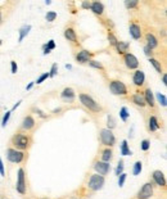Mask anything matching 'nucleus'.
Listing matches in <instances>:
<instances>
[{
    "instance_id": "09e8293b",
    "label": "nucleus",
    "mask_w": 167,
    "mask_h": 199,
    "mask_svg": "<svg viewBox=\"0 0 167 199\" xmlns=\"http://www.w3.org/2000/svg\"><path fill=\"white\" fill-rule=\"evenodd\" d=\"M162 83L164 85V86L167 85V77H166V73H164V72L162 73Z\"/></svg>"
},
{
    "instance_id": "9b49d317",
    "label": "nucleus",
    "mask_w": 167,
    "mask_h": 199,
    "mask_svg": "<svg viewBox=\"0 0 167 199\" xmlns=\"http://www.w3.org/2000/svg\"><path fill=\"white\" fill-rule=\"evenodd\" d=\"M123 62L129 69H136L139 67V59L132 53H125L123 54Z\"/></svg>"
},
{
    "instance_id": "864d4df0",
    "label": "nucleus",
    "mask_w": 167,
    "mask_h": 199,
    "mask_svg": "<svg viewBox=\"0 0 167 199\" xmlns=\"http://www.w3.org/2000/svg\"><path fill=\"white\" fill-rule=\"evenodd\" d=\"M66 68H68V69H71V68H72V66H71V64H66Z\"/></svg>"
},
{
    "instance_id": "0eeeda50",
    "label": "nucleus",
    "mask_w": 167,
    "mask_h": 199,
    "mask_svg": "<svg viewBox=\"0 0 167 199\" xmlns=\"http://www.w3.org/2000/svg\"><path fill=\"white\" fill-rule=\"evenodd\" d=\"M26 153L24 152H21V150H17L14 148H8L7 149V158L9 162L12 163H22L24 159H26Z\"/></svg>"
},
{
    "instance_id": "f704fd0d",
    "label": "nucleus",
    "mask_w": 167,
    "mask_h": 199,
    "mask_svg": "<svg viewBox=\"0 0 167 199\" xmlns=\"http://www.w3.org/2000/svg\"><path fill=\"white\" fill-rule=\"evenodd\" d=\"M57 17H58V14L55 13V12H48V13L45 14V19H46L48 22H54L55 19H57Z\"/></svg>"
},
{
    "instance_id": "58836bf2",
    "label": "nucleus",
    "mask_w": 167,
    "mask_h": 199,
    "mask_svg": "<svg viewBox=\"0 0 167 199\" xmlns=\"http://www.w3.org/2000/svg\"><path fill=\"white\" fill-rule=\"evenodd\" d=\"M50 76H49V72H45V73H43V75H41L36 81H35V83H37V85H40V83H43L45 80H48Z\"/></svg>"
},
{
    "instance_id": "5701e85b",
    "label": "nucleus",
    "mask_w": 167,
    "mask_h": 199,
    "mask_svg": "<svg viewBox=\"0 0 167 199\" xmlns=\"http://www.w3.org/2000/svg\"><path fill=\"white\" fill-rule=\"evenodd\" d=\"M100 161L103 162H107V163H110V161L113 159V150L110 148H105L102 150V154H100Z\"/></svg>"
},
{
    "instance_id": "6ab92c4d",
    "label": "nucleus",
    "mask_w": 167,
    "mask_h": 199,
    "mask_svg": "<svg viewBox=\"0 0 167 199\" xmlns=\"http://www.w3.org/2000/svg\"><path fill=\"white\" fill-rule=\"evenodd\" d=\"M131 102H132L136 107H140V108H144V107L147 105V104H145V100H144L143 94H142V93H139V91H136V93L132 94V96H131Z\"/></svg>"
},
{
    "instance_id": "473e14b6",
    "label": "nucleus",
    "mask_w": 167,
    "mask_h": 199,
    "mask_svg": "<svg viewBox=\"0 0 167 199\" xmlns=\"http://www.w3.org/2000/svg\"><path fill=\"white\" fill-rule=\"evenodd\" d=\"M116 126H117V123H116V120L113 118V116H110V115H109V116H108V118H107V129L112 131Z\"/></svg>"
},
{
    "instance_id": "f8f14e48",
    "label": "nucleus",
    "mask_w": 167,
    "mask_h": 199,
    "mask_svg": "<svg viewBox=\"0 0 167 199\" xmlns=\"http://www.w3.org/2000/svg\"><path fill=\"white\" fill-rule=\"evenodd\" d=\"M152 179H153V182H154L157 186L166 188V177L161 169H154L152 174Z\"/></svg>"
},
{
    "instance_id": "c9c22d12",
    "label": "nucleus",
    "mask_w": 167,
    "mask_h": 199,
    "mask_svg": "<svg viewBox=\"0 0 167 199\" xmlns=\"http://www.w3.org/2000/svg\"><path fill=\"white\" fill-rule=\"evenodd\" d=\"M140 149H142L143 152H148V150L150 149V140L144 139L142 143H140Z\"/></svg>"
},
{
    "instance_id": "a878e982",
    "label": "nucleus",
    "mask_w": 167,
    "mask_h": 199,
    "mask_svg": "<svg viewBox=\"0 0 167 199\" xmlns=\"http://www.w3.org/2000/svg\"><path fill=\"white\" fill-rule=\"evenodd\" d=\"M120 150H121L122 155H131L132 154V152L130 150V147L127 144V140H122V143L120 145Z\"/></svg>"
},
{
    "instance_id": "9d476101",
    "label": "nucleus",
    "mask_w": 167,
    "mask_h": 199,
    "mask_svg": "<svg viewBox=\"0 0 167 199\" xmlns=\"http://www.w3.org/2000/svg\"><path fill=\"white\" fill-rule=\"evenodd\" d=\"M93 56H94V53H91L86 49H81V50L77 51L75 58L80 64H85V63H89V61L93 59Z\"/></svg>"
},
{
    "instance_id": "c756f323",
    "label": "nucleus",
    "mask_w": 167,
    "mask_h": 199,
    "mask_svg": "<svg viewBox=\"0 0 167 199\" xmlns=\"http://www.w3.org/2000/svg\"><path fill=\"white\" fill-rule=\"evenodd\" d=\"M154 99L158 102V104H159V105H162V107H166V105H167V98H166V95H164V94H162V93H157V94H156V96H154Z\"/></svg>"
},
{
    "instance_id": "72a5a7b5",
    "label": "nucleus",
    "mask_w": 167,
    "mask_h": 199,
    "mask_svg": "<svg viewBox=\"0 0 167 199\" xmlns=\"http://www.w3.org/2000/svg\"><path fill=\"white\" fill-rule=\"evenodd\" d=\"M139 5L137 0H125V8L126 9H135Z\"/></svg>"
},
{
    "instance_id": "4d7b16f0",
    "label": "nucleus",
    "mask_w": 167,
    "mask_h": 199,
    "mask_svg": "<svg viewBox=\"0 0 167 199\" xmlns=\"http://www.w3.org/2000/svg\"><path fill=\"white\" fill-rule=\"evenodd\" d=\"M2 44H3V40H0V46H2Z\"/></svg>"
},
{
    "instance_id": "6e6552de",
    "label": "nucleus",
    "mask_w": 167,
    "mask_h": 199,
    "mask_svg": "<svg viewBox=\"0 0 167 199\" xmlns=\"http://www.w3.org/2000/svg\"><path fill=\"white\" fill-rule=\"evenodd\" d=\"M154 194L153 189V182H145L144 185L139 189V191L135 195V199H150Z\"/></svg>"
},
{
    "instance_id": "20e7f679",
    "label": "nucleus",
    "mask_w": 167,
    "mask_h": 199,
    "mask_svg": "<svg viewBox=\"0 0 167 199\" xmlns=\"http://www.w3.org/2000/svg\"><path fill=\"white\" fill-rule=\"evenodd\" d=\"M99 137H100V143L102 145L107 148H112L116 145V136L113 131H110L108 129H102L99 131Z\"/></svg>"
},
{
    "instance_id": "bb28decb",
    "label": "nucleus",
    "mask_w": 167,
    "mask_h": 199,
    "mask_svg": "<svg viewBox=\"0 0 167 199\" xmlns=\"http://www.w3.org/2000/svg\"><path fill=\"white\" fill-rule=\"evenodd\" d=\"M149 63L153 66V68H154L157 72L159 73V75H162L163 73V69H162V64H161V62L159 61H157L156 58H149Z\"/></svg>"
},
{
    "instance_id": "603ef678",
    "label": "nucleus",
    "mask_w": 167,
    "mask_h": 199,
    "mask_svg": "<svg viewBox=\"0 0 167 199\" xmlns=\"http://www.w3.org/2000/svg\"><path fill=\"white\" fill-rule=\"evenodd\" d=\"M3 23V13H2V10H0V24Z\"/></svg>"
},
{
    "instance_id": "ea45409f",
    "label": "nucleus",
    "mask_w": 167,
    "mask_h": 199,
    "mask_svg": "<svg viewBox=\"0 0 167 199\" xmlns=\"http://www.w3.org/2000/svg\"><path fill=\"white\" fill-rule=\"evenodd\" d=\"M57 73H58V64H57V63H54V64L51 66L50 71H49V76H50V77H54Z\"/></svg>"
},
{
    "instance_id": "f3484780",
    "label": "nucleus",
    "mask_w": 167,
    "mask_h": 199,
    "mask_svg": "<svg viewBox=\"0 0 167 199\" xmlns=\"http://www.w3.org/2000/svg\"><path fill=\"white\" fill-rule=\"evenodd\" d=\"M143 96H144V100H145V104H147V105H149L150 108H154V107H156L154 94H153V91H152L150 88H147V89H145Z\"/></svg>"
},
{
    "instance_id": "f03ea898",
    "label": "nucleus",
    "mask_w": 167,
    "mask_h": 199,
    "mask_svg": "<svg viewBox=\"0 0 167 199\" xmlns=\"http://www.w3.org/2000/svg\"><path fill=\"white\" fill-rule=\"evenodd\" d=\"M78 99H80V103L86 109H89L90 112H93V113H100L102 112V105L96 102L91 95H89L86 93H80Z\"/></svg>"
},
{
    "instance_id": "4468645a",
    "label": "nucleus",
    "mask_w": 167,
    "mask_h": 199,
    "mask_svg": "<svg viewBox=\"0 0 167 199\" xmlns=\"http://www.w3.org/2000/svg\"><path fill=\"white\" fill-rule=\"evenodd\" d=\"M132 82H134L135 86H137V88H142L143 85H144V82H145V75H144V72H143L142 69H136L135 72H134V75H132Z\"/></svg>"
},
{
    "instance_id": "4c0bfd02",
    "label": "nucleus",
    "mask_w": 167,
    "mask_h": 199,
    "mask_svg": "<svg viewBox=\"0 0 167 199\" xmlns=\"http://www.w3.org/2000/svg\"><path fill=\"white\" fill-rule=\"evenodd\" d=\"M10 115H12V110H7V112H5V115H4L3 120H2V127H5V126H7L9 118H10Z\"/></svg>"
},
{
    "instance_id": "de8ad7c7",
    "label": "nucleus",
    "mask_w": 167,
    "mask_h": 199,
    "mask_svg": "<svg viewBox=\"0 0 167 199\" xmlns=\"http://www.w3.org/2000/svg\"><path fill=\"white\" fill-rule=\"evenodd\" d=\"M0 175H2V177L5 176V169H4V163H3V159L0 158Z\"/></svg>"
},
{
    "instance_id": "b1692460",
    "label": "nucleus",
    "mask_w": 167,
    "mask_h": 199,
    "mask_svg": "<svg viewBox=\"0 0 167 199\" xmlns=\"http://www.w3.org/2000/svg\"><path fill=\"white\" fill-rule=\"evenodd\" d=\"M129 46H130V42L129 41H118L117 44H116V50H117V53L118 54H125L127 51V49H129Z\"/></svg>"
},
{
    "instance_id": "aec40b11",
    "label": "nucleus",
    "mask_w": 167,
    "mask_h": 199,
    "mask_svg": "<svg viewBox=\"0 0 167 199\" xmlns=\"http://www.w3.org/2000/svg\"><path fill=\"white\" fill-rule=\"evenodd\" d=\"M90 10L95 14V16L102 17L104 14V4L102 2H93L91 7H90Z\"/></svg>"
},
{
    "instance_id": "e433bc0d",
    "label": "nucleus",
    "mask_w": 167,
    "mask_h": 199,
    "mask_svg": "<svg viewBox=\"0 0 167 199\" xmlns=\"http://www.w3.org/2000/svg\"><path fill=\"white\" fill-rule=\"evenodd\" d=\"M123 167H125V162H123V159H120V162H118V164L116 167V171H115V174L117 176H120L123 172Z\"/></svg>"
},
{
    "instance_id": "1a4fd4ad",
    "label": "nucleus",
    "mask_w": 167,
    "mask_h": 199,
    "mask_svg": "<svg viewBox=\"0 0 167 199\" xmlns=\"http://www.w3.org/2000/svg\"><path fill=\"white\" fill-rule=\"evenodd\" d=\"M93 168L95 169V172L100 175V176H107L112 167H110V163H107V162H103V161H94L93 162Z\"/></svg>"
},
{
    "instance_id": "a18cd8bd",
    "label": "nucleus",
    "mask_w": 167,
    "mask_h": 199,
    "mask_svg": "<svg viewBox=\"0 0 167 199\" xmlns=\"http://www.w3.org/2000/svg\"><path fill=\"white\" fill-rule=\"evenodd\" d=\"M32 110H35V112H36V115H39L41 118H46V117H48V115H45V113H44L43 110H40L39 108H34Z\"/></svg>"
},
{
    "instance_id": "7c9ffc66",
    "label": "nucleus",
    "mask_w": 167,
    "mask_h": 199,
    "mask_svg": "<svg viewBox=\"0 0 167 199\" xmlns=\"http://www.w3.org/2000/svg\"><path fill=\"white\" fill-rule=\"evenodd\" d=\"M107 39H108V41H109V45H112V46H116V44L118 42V39L115 36V34H113L112 31H110V30H108Z\"/></svg>"
},
{
    "instance_id": "39448f33",
    "label": "nucleus",
    "mask_w": 167,
    "mask_h": 199,
    "mask_svg": "<svg viewBox=\"0 0 167 199\" xmlns=\"http://www.w3.org/2000/svg\"><path fill=\"white\" fill-rule=\"evenodd\" d=\"M109 90L113 95H118V96H125V95L129 94L127 86L120 80H112L110 81L109 82Z\"/></svg>"
},
{
    "instance_id": "3c124183",
    "label": "nucleus",
    "mask_w": 167,
    "mask_h": 199,
    "mask_svg": "<svg viewBox=\"0 0 167 199\" xmlns=\"http://www.w3.org/2000/svg\"><path fill=\"white\" fill-rule=\"evenodd\" d=\"M21 103H22V100H19V102H17L14 105H13V108H12V110H14V109H17L19 105H21Z\"/></svg>"
},
{
    "instance_id": "4be33fe9",
    "label": "nucleus",
    "mask_w": 167,
    "mask_h": 199,
    "mask_svg": "<svg viewBox=\"0 0 167 199\" xmlns=\"http://www.w3.org/2000/svg\"><path fill=\"white\" fill-rule=\"evenodd\" d=\"M145 40H147V46H149L152 50H154L157 46H158V39L153 35L152 32H148L147 35H145Z\"/></svg>"
},
{
    "instance_id": "2f4dec72",
    "label": "nucleus",
    "mask_w": 167,
    "mask_h": 199,
    "mask_svg": "<svg viewBox=\"0 0 167 199\" xmlns=\"http://www.w3.org/2000/svg\"><path fill=\"white\" fill-rule=\"evenodd\" d=\"M129 117H130V113H129L127 108H126V107H122V108L120 109V118H121L123 122H126V121L129 120Z\"/></svg>"
},
{
    "instance_id": "ddd939ff",
    "label": "nucleus",
    "mask_w": 167,
    "mask_h": 199,
    "mask_svg": "<svg viewBox=\"0 0 167 199\" xmlns=\"http://www.w3.org/2000/svg\"><path fill=\"white\" fill-rule=\"evenodd\" d=\"M35 126H36L35 118H34L31 115H29V116H26V117L23 118V121H22V123H21V129L24 130V131H31L32 129H35Z\"/></svg>"
},
{
    "instance_id": "cd10ccee",
    "label": "nucleus",
    "mask_w": 167,
    "mask_h": 199,
    "mask_svg": "<svg viewBox=\"0 0 167 199\" xmlns=\"http://www.w3.org/2000/svg\"><path fill=\"white\" fill-rule=\"evenodd\" d=\"M89 67H91V68H95V69H99V71H102V72H105V68H104V66L99 62V61H95V59H91V61H89Z\"/></svg>"
},
{
    "instance_id": "49530a36",
    "label": "nucleus",
    "mask_w": 167,
    "mask_h": 199,
    "mask_svg": "<svg viewBox=\"0 0 167 199\" xmlns=\"http://www.w3.org/2000/svg\"><path fill=\"white\" fill-rule=\"evenodd\" d=\"M90 7H91V3H90V2H82V3H81V8L85 9V10H89Z\"/></svg>"
},
{
    "instance_id": "37998d69",
    "label": "nucleus",
    "mask_w": 167,
    "mask_h": 199,
    "mask_svg": "<svg viewBox=\"0 0 167 199\" xmlns=\"http://www.w3.org/2000/svg\"><path fill=\"white\" fill-rule=\"evenodd\" d=\"M144 54L148 56V58H153V50L149 48V46H144Z\"/></svg>"
},
{
    "instance_id": "79ce46f5",
    "label": "nucleus",
    "mask_w": 167,
    "mask_h": 199,
    "mask_svg": "<svg viewBox=\"0 0 167 199\" xmlns=\"http://www.w3.org/2000/svg\"><path fill=\"white\" fill-rule=\"evenodd\" d=\"M17 71H18L17 62H16V61H12V62H10V72H12L13 75H16V73H17Z\"/></svg>"
},
{
    "instance_id": "423d86ee",
    "label": "nucleus",
    "mask_w": 167,
    "mask_h": 199,
    "mask_svg": "<svg viewBox=\"0 0 167 199\" xmlns=\"http://www.w3.org/2000/svg\"><path fill=\"white\" fill-rule=\"evenodd\" d=\"M16 190L21 195H26L27 193V182H26V172L24 168H18L17 172V182H16Z\"/></svg>"
},
{
    "instance_id": "dca6fc26",
    "label": "nucleus",
    "mask_w": 167,
    "mask_h": 199,
    "mask_svg": "<svg viewBox=\"0 0 167 199\" xmlns=\"http://www.w3.org/2000/svg\"><path fill=\"white\" fill-rule=\"evenodd\" d=\"M61 98L67 103H72L75 100V98H76V93L72 88H64L61 93Z\"/></svg>"
},
{
    "instance_id": "393cba45",
    "label": "nucleus",
    "mask_w": 167,
    "mask_h": 199,
    "mask_svg": "<svg viewBox=\"0 0 167 199\" xmlns=\"http://www.w3.org/2000/svg\"><path fill=\"white\" fill-rule=\"evenodd\" d=\"M31 24H24V26H22L21 28H19V31H18V34H19V37H18V42H22L23 41V39L30 34V31H31Z\"/></svg>"
},
{
    "instance_id": "13d9d810",
    "label": "nucleus",
    "mask_w": 167,
    "mask_h": 199,
    "mask_svg": "<svg viewBox=\"0 0 167 199\" xmlns=\"http://www.w3.org/2000/svg\"><path fill=\"white\" fill-rule=\"evenodd\" d=\"M41 199H48V198H41Z\"/></svg>"
},
{
    "instance_id": "a19ab883",
    "label": "nucleus",
    "mask_w": 167,
    "mask_h": 199,
    "mask_svg": "<svg viewBox=\"0 0 167 199\" xmlns=\"http://www.w3.org/2000/svg\"><path fill=\"white\" fill-rule=\"evenodd\" d=\"M126 177H127V175L125 174V172H122V174L118 176V186H120V188H122V186H123L125 181H126Z\"/></svg>"
},
{
    "instance_id": "5fc2aeb1",
    "label": "nucleus",
    "mask_w": 167,
    "mask_h": 199,
    "mask_svg": "<svg viewBox=\"0 0 167 199\" xmlns=\"http://www.w3.org/2000/svg\"><path fill=\"white\" fill-rule=\"evenodd\" d=\"M45 4H46V5H50V4H51V2H50V0H46Z\"/></svg>"
},
{
    "instance_id": "a211bd4d",
    "label": "nucleus",
    "mask_w": 167,
    "mask_h": 199,
    "mask_svg": "<svg viewBox=\"0 0 167 199\" xmlns=\"http://www.w3.org/2000/svg\"><path fill=\"white\" fill-rule=\"evenodd\" d=\"M66 40H68L69 42H72V44H78V39H77V34L76 31L73 30L72 27H67L64 32H63Z\"/></svg>"
},
{
    "instance_id": "412c9836",
    "label": "nucleus",
    "mask_w": 167,
    "mask_h": 199,
    "mask_svg": "<svg viewBox=\"0 0 167 199\" xmlns=\"http://www.w3.org/2000/svg\"><path fill=\"white\" fill-rule=\"evenodd\" d=\"M161 129V125H159V121L156 116H150L149 120H148V130L150 132H156Z\"/></svg>"
},
{
    "instance_id": "7ed1b4c3",
    "label": "nucleus",
    "mask_w": 167,
    "mask_h": 199,
    "mask_svg": "<svg viewBox=\"0 0 167 199\" xmlns=\"http://www.w3.org/2000/svg\"><path fill=\"white\" fill-rule=\"evenodd\" d=\"M104 182H105V179L104 176H100L98 174H94V175H90L88 182H86V188L95 193V191H99L103 186H104Z\"/></svg>"
},
{
    "instance_id": "6e6d98bb",
    "label": "nucleus",
    "mask_w": 167,
    "mask_h": 199,
    "mask_svg": "<svg viewBox=\"0 0 167 199\" xmlns=\"http://www.w3.org/2000/svg\"><path fill=\"white\" fill-rule=\"evenodd\" d=\"M69 199H81V198H78V196H72V198H69Z\"/></svg>"
},
{
    "instance_id": "c03bdc74",
    "label": "nucleus",
    "mask_w": 167,
    "mask_h": 199,
    "mask_svg": "<svg viewBox=\"0 0 167 199\" xmlns=\"http://www.w3.org/2000/svg\"><path fill=\"white\" fill-rule=\"evenodd\" d=\"M45 46L51 51V50H54L55 49V41L54 40H49L48 42H46V44H45Z\"/></svg>"
},
{
    "instance_id": "c85d7f7f",
    "label": "nucleus",
    "mask_w": 167,
    "mask_h": 199,
    "mask_svg": "<svg viewBox=\"0 0 167 199\" xmlns=\"http://www.w3.org/2000/svg\"><path fill=\"white\" fill-rule=\"evenodd\" d=\"M143 171V163L142 161H136L134 163V167H132V175L134 176H137V175H140Z\"/></svg>"
},
{
    "instance_id": "2eb2a0df",
    "label": "nucleus",
    "mask_w": 167,
    "mask_h": 199,
    "mask_svg": "<svg viewBox=\"0 0 167 199\" xmlns=\"http://www.w3.org/2000/svg\"><path fill=\"white\" fill-rule=\"evenodd\" d=\"M129 32H130V35L134 40H140L142 36H143L142 27L139 24H136V23H134V22H131L130 26H129Z\"/></svg>"
},
{
    "instance_id": "8fccbe9b",
    "label": "nucleus",
    "mask_w": 167,
    "mask_h": 199,
    "mask_svg": "<svg viewBox=\"0 0 167 199\" xmlns=\"http://www.w3.org/2000/svg\"><path fill=\"white\" fill-rule=\"evenodd\" d=\"M34 85H35V81L30 82V83H29V85H27V86H26V90H31V89H32V86H34Z\"/></svg>"
},
{
    "instance_id": "f257e3e1",
    "label": "nucleus",
    "mask_w": 167,
    "mask_h": 199,
    "mask_svg": "<svg viewBox=\"0 0 167 199\" xmlns=\"http://www.w3.org/2000/svg\"><path fill=\"white\" fill-rule=\"evenodd\" d=\"M10 143L13 145V148L17 149V150H21V152H24V150H29V148L31 147V143H32V139L30 135H26V134H16L14 136L12 137Z\"/></svg>"
}]
</instances>
